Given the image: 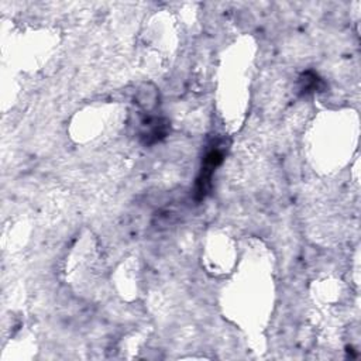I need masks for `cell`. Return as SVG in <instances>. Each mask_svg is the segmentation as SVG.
<instances>
[{
	"mask_svg": "<svg viewBox=\"0 0 361 361\" xmlns=\"http://www.w3.org/2000/svg\"><path fill=\"white\" fill-rule=\"evenodd\" d=\"M225 160V149L221 146L219 142H214L213 146L206 151L203 161H202V168L201 173L197 178L195 184V199L198 202L203 201L212 189V179L213 174Z\"/></svg>",
	"mask_w": 361,
	"mask_h": 361,
	"instance_id": "6da1fadb",
	"label": "cell"
},
{
	"mask_svg": "<svg viewBox=\"0 0 361 361\" xmlns=\"http://www.w3.org/2000/svg\"><path fill=\"white\" fill-rule=\"evenodd\" d=\"M301 84H302L301 90L303 93H309L319 89V86L322 85V79L315 74V72H306V74L302 75Z\"/></svg>",
	"mask_w": 361,
	"mask_h": 361,
	"instance_id": "7a4b0ae2",
	"label": "cell"
}]
</instances>
